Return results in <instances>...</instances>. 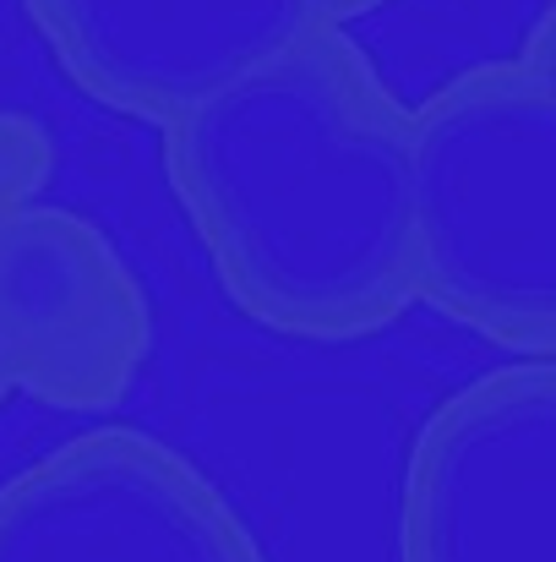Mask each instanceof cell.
<instances>
[{
  "label": "cell",
  "instance_id": "7",
  "mask_svg": "<svg viewBox=\"0 0 556 562\" xmlns=\"http://www.w3.org/2000/svg\"><path fill=\"white\" fill-rule=\"evenodd\" d=\"M49 170V143L33 121L0 115V213L38 202V181Z\"/></svg>",
  "mask_w": 556,
  "mask_h": 562
},
{
  "label": "cell",
  "instance_id": "6",
  "mask_svg": "<svg viewBox=\"0 0 556 562\" xmlns=\"http://www.w3.org/2000/svg\"><path fill=\"white\" fill-rule=\"evenodd\" d=\"M0 251L22 339V393L49 409H110L148 361L154 317L115 240L71 207L0 213Z\"/></svg>",
  "mask_w": 556,
  "mask_h": 562
},
{
  "label": "cell",
  "instance_id": "2",
  "mask_svg": "<svg viewBox=\"0 0 556 562\" xmlns=\"http://www.w3.org/2000/svg\"><path fill=\"white\" fill-rule=\"evenodd\" d=\"M415 301L513 361L556 350V55L530 38L409 110Z\"/></svg>",
  "mask_w": 556,
  "mask_h": 562
},
{
  "label": "cell",
  "instance_id": "8",
  "mask_svg": "<svg viewBox=\"0 0 556 562\" xmlns=\"http://www.w3.org/2000/svg\"><path fill=\"white\" fill-rule=\"evenodd\" d=\"M5 393H22V339H16L11 279H5V251H0V398Z\"/></svg>",
  "mask_w": 556,
  "mask_h": 562
},
{
  "label": "cell",
  "instance_id": "3",
  "mask_svg": "<svg viewBox=\"0 0 556 562\" xmlns=\"http://www.w3.org/2000/svg\"><path fill=\"white\" fill-rule=\"evenodd\" d=\"M398 562H556V367L502 361L409 442Z\"/></svg>",
  "mask_w": 556,
  "mask_h": 562
},
{
  "label": "cell",
  "instance_id": "1",
  "mask_svg": "<svg viewBox=\"0 0 556 562\" xmlns=\"http://www.w3.org/2000/svg\"><path fill=\"white\" fill-rule=\"evenodd\" d=\"M164 170L262 328L344 345L415 306L409 110L339 22L175 115Z\"/></svg>",
  "mask_w": 556,
  "mask_h": 562
},
{
  "label": "cell",
  "instance_id": "5",
  "mask_svg": "<svg viewBox=\"0 0 556 562\" xmlns=\"http://www.w3.org/2000/svg\"><path fill=\"white\" fill-rule=\"evenodd\" d=\"M99 104L170 126L191 104L322 27L311 0H22Z\"/></svg>",
  "mask_w": 556,
  "mask_h": 562
},
{
  "label": "cell",
  "instance_id": "9",
  "mask_svg": "<svg viewBox=\"0 0 556 562\" xmlns=\"http://www.w3.org/2000/svg\"><path fill=\"white\" fill-rule=\"evenodd\" d=\"M311 5H317V16H322V22H339V27H344L350 16H361V11H376L382 0H311Z\"/></svg>",
  "mask_w": 556,
  "mask_h": 562
},
{
  "label": "cell",
  "instance_id": "4",
  "mask_svg": "<svg viewBox=\"0 0 556 562\" xmlns=\"http://www.w3.org/2000/svg\"><path fill=\"white\" fill-rule=\"evenodd\" d=\"M0 562H268L235 503L137 426L82 431L0 481Z\"/></svg>",
  "mask_w": 556,
  "mask_h": 562
}]
</instances>
